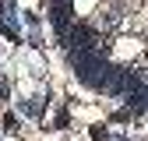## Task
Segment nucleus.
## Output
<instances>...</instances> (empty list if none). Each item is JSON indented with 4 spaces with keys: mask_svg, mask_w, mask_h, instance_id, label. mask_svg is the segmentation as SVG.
Masks as SVG:
<instances>
[{
    "mask_svg": "<svg viewBox=\"0 0 148 141\" xmlns=\"http://www.w3.org/2000/svg\"><path fill=\"white\" fill-rule=\"evenodd\" d=\"M4 131H11V134L18 131V120H14V116H4Z\"/></svg>",
    "mask_w": 148,
    "mask_h": 141,
    "instance_id": "nucleus-1",
    "label": "nucleus"
},
{
    "mask_svg": "<svg viewBox=\"0 0 148 141\" xmlns=\"http://www.w3.org/2000/svg\"><path fill=\"white\" fill-rule=\"evenodd\" d=\"M106 138V127H92V141H102Z\"/></svg>",
    "mask_w": 148,
    "mask_h": 141,
    "instance_id": "nucleus-2",
    "label": "nucleus"
}]
</instances>
